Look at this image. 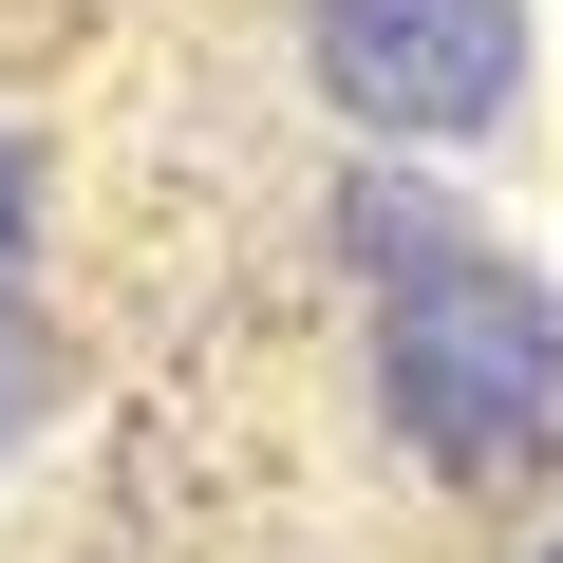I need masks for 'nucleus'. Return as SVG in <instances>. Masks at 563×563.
I'll return each instance as SVG.
<instances>
[{"mask_svg":"<svg viewBox=\"0 0 563 563\" xmlns=\"http://www.w3.org/2000/svg\"><path fill=\"white\" fill-rule=\"evenodd\" d=\"M357 244H376V395H395V432L451 488L563 470V301L507 244H470L451 207H413V188H357Z\"/></svg>","mask_w":563,"mask_h":563,"instance_id":"nucleus-1","label":"nucleus"},{"mask_svg":"<svg viewBox=\"0 0 563 563\" xmlns=\"http://www.w3.org/2000/svg\"><path fill=\"white\" fill-rule=\"evenodd\" d=\"M301 57L376 151H470L526 95V0H320Z\"/></svg>","mask_w":563,"mask_h":563,"instance_id":"nucleus-2","label":"nucleus"},{"mask_svg":"<svg viewBox=\"0 0 563 563\" xmlns=\"http://www.w3.org/2000/svg\"><path fill=\"white\" fill-rule=\"evenodd\" d=\"M20 244H38V169H20V132H0V282H20Z\"/></svg>","mask_w":563,"mask_h":563,"instance_id":"nucleus-3","label":"nucleus"},{"mask_svg":"<svg viewBox=\"0 0 563 563\" xmlns=\"http://www.w3.org/2000/svg\"><path fill=\"white\" fill-rule=\"evenodd\" d=\"M0 413H20V376H0Z\"/></svg>","mask_w":563,"mask_h":563,"instance_id":"nucleus-4","label":"nucleus"},{"mask_svg":"<svg viewBox=\"0 0 563 563\" xmlns=\"http://www.w3.org/2000/svg\"><path fill=\"white\" fill-rule=\"evenodd\" d=\"M544 563H563V544H544Z\"/></svg>","mask_w":563,"mask_h":563,"instance_id":"nucleus-5","label":"nucleus"}]
</instances>
